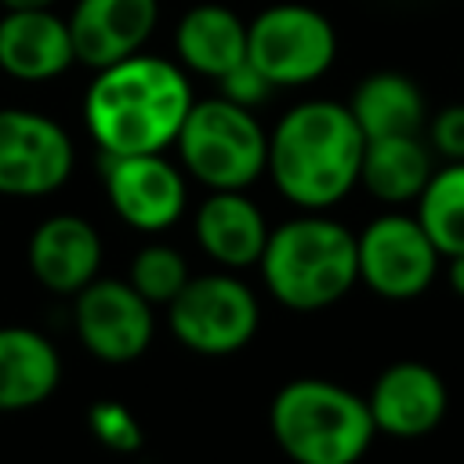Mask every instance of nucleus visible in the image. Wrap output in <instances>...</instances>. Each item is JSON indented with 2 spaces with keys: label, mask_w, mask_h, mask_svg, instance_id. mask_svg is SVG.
I'll return each instance as SVG.
<instances>
[{
  "label": "nucleus",
  "mask_w": 464,
  "mask_h": 464,
  "mask_svg": "<svg viewBox=\"0 0 464 464\" xmlns=\"http://www.w3.org/2000/svg\"><path fill=\"white\" fill-rule=\"evenodd\" d=\"M76 65L69 22L51 7L7 11L0 18V69L22 83L58 80Z\"/></svg>",
  "instance_id": "nucleus-15"
},
{
  "label": "nucleus",
  "mask_w": 464,
  "mask_h": 464,
  "mask_svg": "<svg viewBox=\"0 0 464 464\" xmlns=\"http://www.w3.org/2000/svg\"><path fill=\"white\" fill-rule=\"evenodd\" d=\"M62 381V359L51 337L33 326H0V413L47 402Z\"/></svg>",
  "instance_id": "nucleus-17"
},
{
  "label": "nucleus",
  "mask_w": 464,
  "mask_h": 464,
  "mask_svg": "<svg viewBox=\"0 0 464 464\" xmlns=\"http://www.w3.org/2000/svg\"><path fill=\"white\" fill-rule=\"evenodd\" d=\"M29 268L51 294H80L102 268V236L80 214H54L29 236Z\"/></svg>",
  "instance_id": "nucleus-14"
},
{
  "label": "nucleus",
  "mask_w": 464,
  "mask_h": 464,
  "mask_svg": "<svg viewBox=\"0 0 464 464\" xmlns=\"http://www.w3.org/2000/svg\"><path fill=\"white\" fill-rule=\"evenodd\" d=\"M174 145L181 167L210 192H243L268 167V130L254 109L221 94L192 102Z\"/></svg>",
  "instance_id": "nucleus-5"
},
{
  "label": "nucleus",
  "mask_w": 464,
  "mask_h": 464,
  "mask_svg": "<svg viewBox=\"0 0 464 464\" xmlns=\"http://www.w3.org/2000/svg\"><path fill=\"white\" fill-rule=\"evenodd\" d=\"M87 428H91V435L105 446V450H112V453H138L141 446H145V431H141V424H138V417L123 406V402H116V399H98V402H91V410H87Z\"/></svg>",
  "instance_id": "nucleus-23"
},
{
  "label": "nucleus",
  "mask_w": 464,
  "mask_h": 464,
  "mask_svg": "<svg viewBox=\"0 0 464 464\" xmlns=\"http://www.w3.org/2000/svg\"><path fill=\"white\" fill-rule=\"evenodd\" d=\"M174 337L199 355H232L257 334L261 308L254 290L232 272L188 276L181 294L167 304Z\"/></svg>",
  "instance_id": "nucleus-7"
},
{
  "label": "nucleus",
  "mask_w": 464,
  "mask_h": 464,
  "mask_svg": "<svg viewBox=\"0 0 464 464\" xmlns=\"http://www.w3.org/2000/svg\"><path fill=\"white\" fill-rule=\"evenodd\" d=\"M72 330L94 359L123 366L152 344L156 323L152 304L127 279H91L72 294Z\"/></svg>",
  "instance_id": "nucleus-10"
},
{
  "label": "nucleus",
  "mask_w": 464,
  "mask_h": 464,
  "mask_svg": "<svg viewBox=\"0 0 464 464\" xmlns=\"http://www.w3.org/2000/svg\"><path fill=\"white\" fill-rule=\"evenodd\" d=\"M355 261L359 283H366L384 301L420 297L442 268V254L420 228L417 214L402 210L377 214L355 236Z\"/></svg>",
  "instance_id": "nucleus-8"
},
{
  "label": "nucleus",
  "mask_w": 464,
  "mask_h": 464,
  "mask_svg": "<svg viewBox=\"0 0 464 464\" xmlns=\"http://www.w3.org/2000/svg\"><path fill=\"white\" fill-rule=\"evenodd\" d=\"M7 11H33V7H51L54 0H0Z\"/></svg>",
  "instance_id": "nucleus-27"
},
{
  "label": "nucleus",
  "mask_w": 464,
  "mask_h": 464,
  "mask_svg": "<svg viewBox=\"0 0 464 464\" xmlns=\"http://www.w3.org/2000/svg\"><path fill=\"white\" fill-rule=\"evenodd\" d=\"M268 428L294 464H359L377 435L366 395L323 377L286 381L272 395Z\"/></svg>",
  "instance_id": "nucleus-4"
},
{
  "label": "nucleus",
  "mask_w": 464,
  "mask_h": 464,
  "mask_svg": "<svg viewBox=\"0 0 464 464\" xmlns=\"http://www.w3.org/2000/svg\"><path fill=\"white\" fill-rule=\"evenodd\" d=\"M127 283L149 301V304H170L181 286L188 283V265L185 257L167 246V243H149L130 257Z\"/></svg>",
  "instance_id": "nucleus-22"
},
{
  "label": "nucleus",
  "mask_w": 464,
  "mask_h": 464,
  "mask_svg": "<svg viewBox=\"0 0 464 464\" xmlns=\"http://www.w3.org/2000/svg\"><path fill=\"white\" fill-rule=\"evenodd\" d=\"M105 196L112 210L138 232H167L188 203L185 174L163 152L102 156Z\"/></svg>",
  "instance_id": "nucleus-11"
},
{
  "label": "nucleus",
  "mask_w": 464,
  "mask_h": 464,
  "mask_svg": "<svg viewBox=\"0 0 464 464\" xmlns=\"http://www.w3.org/2000/svg\"><path fill=\"white\" fill-rule=\"evenodd\" d=\"M446 261V279L453 286L457 297H464V254H453V257H442Z\"/></svg>",
  "instance_id": "nucleus-26"
},
{
  "label": "nucleus",
  "mask_w": 464,
  "mask_h": 464,
  "mask_svg": "<svg viewBox=\"0 0 464 464\" xmlns=\"http://www.w3.org/2000/svg\"><path fill=\"white\" fill-rule=\"evenodd\" d=\"M196 243L225 268H250L268 243V221L246 192H210L192 218Z\"/></svg>",
  "instance_id": "nucleus-16"
},
{
  "label": "nucleus",
  "mask_w": 464,
  "mask_h": 464,
  "mask_svg": "<svg viewBox=\"0 0 464 464\" xmlns=\"http://www.w3.org/2000/svg\"><path fill=\"white\" fill-rule=\"evenodd\" d=\"M218 83H221V98L236 102V105H243V109L265 105V102L272 98V91H276L250 62H239L236 69H228L225 76H218Z\"/></svg>",
  "instance_id": "nucleus-25"
},
{
  "label": "nucleus",
  "mask_w": 464,
  "mask_h": 464,
  "mask_svg": "<svg viewBox=\"0 0 464 464\" xmlns=\"http://www.w3.org/2000/svg\"><path fill=\"white\" fill-rule=\"evenodd\" d=\"M192 102V83L181 65L138 51L94 69L83 94V120L102 156L163 152L178 141Z\"/></svg>",
  "instance_id": "nucleus-1"
},
{
  "label": "nucleus",
  "mask_w": 464,
  "mask_h": 464,
  "mask_svg": "<svg viewBox=\"0 0 464 464\" xmlns=\"http://www.w3.org/2000/svg\"><path fill=\"white\" fill-rule=\"evenodd\" d=\"M334 58L337 29L308 4H272L246 22V62L276 91L315 83L330 72Z\"/></svg>",
  "instance_id": "nucleus-6"
},
{
  "label": "nucleus",
  "mask_w": 464,
  "mask_h": 464,
  "mask_svg": "<svg viewBox=\"0 0 464 464\" xmlns=\"http://www.w3.org/2000/svg\"><path fill=\"white\" fill-rule=\"evenodd\" d=\"M417 221L442 257L464 254V163H442L431 170L417 196Z\"/></svg>",
  "instance_id": "nucleus-21"
},
{
  "label": "nucleus",
  "mask_w": 464,
  "mask_h": 464,
  "mask_svg": "<svg viewBox=\"0 0 464 464\" xmlns=\"http://www.w3.org/2000/svg\"><path fill=\"white\" fill-rule=\"evenodd\" d=\"M362 149L366 138L344 102H297L268 130L265 174L297 210H330L359 185Z\"/></svg>",
  "instance_id": "nucleus-2"
},
{
  "label": "nucleus",
  "mask_w": 464,
  "mask_h": 464,
  "mask_svg": "<svg viewBox=\"0 0 464 464\" xmlns=\"http://www.w3.org/2000/svg\"><path fill=\"white\" fill-rule=\"evenodd\" d=\"M174 51L181 69L218 80L246 62V22L225 4H196L174 29Z\"/></svg>",
  "instance_id": "nucleus-19"
},
{
  "label": "nucleus",
  "mask_w": 464,
  "mask_h": 464,
  "mask_svg": "<svg viewBox=\"0 0 464 464\" xmlns=\"http://www.w3.org/2000/svg\"><path fill=\"white\" fill-rule=\"evenodd\" d=\"M366 406L381 435L420 439L442 424L450 392L435 366L420 359H399L373 377L366 392Z\"/></svg>",
  "instance_id": "nucleus-12"
},
{
  "label": "nucleus",
  "mask_w": 464,
  "mask_h": 464,
  "mask_svg": "<svg viewBox=\"0 0 464 464\" xmlns=\"http://www.w3.org/2000/svg\"><path fill=\"white\" fill-rule=\"evenodd\" d=\"M362 138H392V134H420L428 123V98L399 69H377L362 76L344 102Z\"/></svg>",
  "instance_id": "nucleus-18"
},
{
  "label": "nucleus",
  "mask_w": 464,
  "mask_h": 464,
  "mask_svg": "<svg viewBox=\"0 0 464 464\" xmlns=\"http://www.w3.org/2000/svg\"><path fill=\"white\" fill-rule=\"evenodd\" d=\"M431 170H435V152L420 134L370 138L362 149L359 185L373 199L388 207H402V203H417Z\"/></svg>",
  "instance_id": "nucleus-20"
},
{
  "label": "nucleus",
  "mask_w": 464,
  "mask_h": 464,
  "mask_svg": "<svg viewBox=\"0 0 464 464\" xmlns=\"http://www.w3.org/2000/svg\"><path fill=\"white\" fill-rule=\"evenodd\" d=\"M257 265L268 294L283 308L323 312L359 283L355 232L323 210H301L268 232Z\"/></svg>",
  "instance_id": "nucleus-3"
},
{
  "label": "nucleus",
  "mask_w": 464,
  "mask_h": 464,
  "mask_svg": "<svg viewBox=\"0 0 464 464\" xmlns=\"http://www.w3.org/2000/svg\"><path fill=\"white\" fill-rule=\"evenodd\" d=\"M65 22L76 62L105 69L145 47L160 22V0H76Z\"/></svg>",
  "instance_id": "nucleus-13"
},
{
  "label": "nucleus",
  "mask_w": 464,
  "mask_h": 464,
  "mask_svg": "<svg viewBox=\"0 0 464 464\" xmlns=\"http://www.w3.org/2000/svg\"><path fill=\"white\" fill-rule=\"evenodd\" d=\"M424 130L435 156H442L446 163H464V102L442 105L435 116H428Z\"/></svg>",
  "instance_id": "nucleus-24"
},
{
  "label": "nucleus",
  "mask_w": 464,
  "mask_h": 464,
  "mask_svg": "<svg viewBox=\"0 0 464 464\" xmlns=\"http://www.w3.org/2000/svg\"><path fill=\"white\" fill-rule=\"evenodd\" d=\"M76 149L69 130L33 109H0V196L40 199L72 174Z\"/></svg>",
  "instance_id": "nucleus-9"
}]
</instances>
